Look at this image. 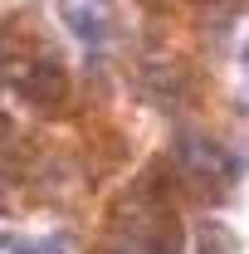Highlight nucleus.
Returning <instances> with one entry per match:
<instances>
[{
    "label": "nucleus",
    "instance_id": "nucleus-1",
    "mask_svg": "<svg viewBox=\"0 0 249 254\" xmlns=\"http://www.w3.org/2000/svg\"><path fill=\"white\" fill-rule=\"evenodd\" d=\"M63 20L78 30V39H83V44H103V20H98V15H83L78 5H63Z\"/></svg>",
    "mask_w": 249,
    "mask_h": 254
}]
</instances>
